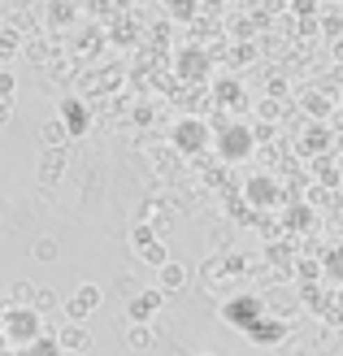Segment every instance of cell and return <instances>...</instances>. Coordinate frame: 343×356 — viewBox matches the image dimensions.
<instances>
[{"label": "cell", "mask_w": 343, "mask_h": 356, "mask_svg": "<svg viewBox=\"0 0 343 356\" xmlns=\"http://www.w3.org/2000/svg\"><path fill=\"white\" fill-rule=\"evenodd\" d=\"M61 122H65L70 139H79V135L92 131V113H87V104L74 100V96H65V100H61Z\"/></svg>", "instance_id": "obj_1"}, {"label": "cell", "mask_w": 343, "mask_h": 356, "mask_svg": "<svg viewBox=\"0 0 343 356\" xmlns=\"http://www.w3.org/2000/svg\"><path fill=\"white\" fill-rule=\"evenodd\" d=\"M161 305H166V291H161V287L139 291V300H131V317H135V322H148V317H152Z\"/></svg>", "instance_id": "obj_2"}, {"label": "cell", "mask_w": 343, "mask_h": 356, "mask_svg": "<svg viewBox=\"0 0 343 356\" xmlns=\"http://www.w3.org/2000/svg\"><path fill=\"white\" fill-rule=\"evenodd\" d=\"M61 174H65V152L61 148H48L44 156H40V183H61Z\"/></svg>", "instance_id": "obj_3"}, {"label": "cell", "mask_w": 343, "mask_h": 356, "mask_svg": "<svg viewBox=\"0 0 343 356\" xmlns=\"http://www.w3.org/2000/svg\"><path fill=\"white\" fill-rule=\"evenodd\" d=\"M57 348H65V352H92V334H87L79 322H70V326L57 334Z\"/></svg>", "instance_id": "obj_4"}, {"label": "cell", "mask_w": 343, "mask_h": 356, "mask_svg": "<svg viewBox=\"0 0 343 356\" xmlns=\"http://www.w3.org/2000/svg\"><path fill=\"white\" fill-rule=\"evenodd\" d=\"M187 287V270L178 261H166L161 265V291H183Z\"/></svg>", "instance_id": "obj_5"}, {"label": "cell", "mask_w": 343, "mask_h": 356, "mask_svg": "<svg viewBox=\"0 0 343 356\" xmlns=\"http://www.w3.org/2000/svg\"><path fill=\"white\" fill-rule=\"evenodd\" d=\"M126 343H131L135 352H148V348L157 343V330H152L148 322H135L131 330H126Z\"/></svg>", "instance_id": "obj_6"}, {"label": "cell", "mask_w": 343, "mask_h": 356, "mask_svg": "<svg viewBox=\"0 0 343 356\" xmlns=\"http://www.w3.org/2000/svg\"><path fill=\"white\" fill-rule=\"evenodd\" d=\"M40 139H44L48 148H65V144H70V131H65V122H61V118L44 122V135H40Z\"/></svg>", "instance_id": "obj_7"}, {"label": "cell", "mask_w": 343, "mask_h": 356, "mask_svg": "<svg viewBox=\"0 0 343 356\" xmlns=\"http://www.w3.org/2000/svg\"><path fill=\"white\" fill-rule=\"evenodd\" d=\"M248 334H252L257 343H278L287 330H282L278 322H252V326H248Z\"/></svg>", "instance_id": "obj_8"}, {"label": "cell", "mask_w": 343, "mask_h": 356, "mask_svg": "<svg viewBox=\"0 0 343 356\" xmlns=\"http://www.w3.org/2000/svg\"><path fill=\"white\" fill-rule=\"evenodd\" d=\"M9 300H13V309H31L35 305V282H13V287H9Z\"/></svg>", "instance_id": "obj_9"}, {"label": "cell", "mask_w": 343, "mask_h": 356, "mask_svg": "<svg viewBox=\"0 0 343 356\" xmlns=\"http://www.w3.org/2000/svg\"><path fill=\"white\" fill-rule=\"evenodd\" d=\"M74 300H79V305H83L87 313H96V309L104 305V291L96 287V282H83V287H79V296H74Z\"/></svg>", "instance_id": "obj_10"}, {"label": "cell", "mask_w": 343, "mask_h": 356, "mask_svg": "<svg viewBox=\"0 0 343 356\" xmlns=\"http://www.w3.org/2000/svg\"><path fill=\"white\" fill-rule=\"evenodd\" d=\"M17 48H22V35H17V31H0V65H9L17 57Z\"/></svg>", "instance_id": "obj_11"}, {"label": "cell", "mask_w": 343, "mask_h": 356, "mask_svg": "<svg viewBox=\"0 0 343 356\" xmlns=\"http://www.w3.org/2000/svg\"><path fill=\"white\" fill-rule=\"evenodd\" d=\"M31 257H35V261H57V257H61V243L44 235V239H35V243H31Z\"/></svg>", "instance_id": "obj_12"}, {"label": "cell", "mask_w": 343, "mask_h": 356, "mask_svg": "<svg viewBox=\"0 0 343 356\" xmlns=\"http://www.w3.org/2000/svg\"><path fill=\"white\" fill-rule=\"evenodd\" d=\"M143 261H148V265H157V270H161V265L170 261V248H166V243H143Z\"/></svg>", "instance_id": "obj_13"}, {"label": "cell", "mask_w": 343, "mask_h": 356, "mask_svg": "<svg viewBox=\"0 0 343 356\" xmlns=\"http://www.w3.org/2000/svg\"><path fill=\"white\" fill-rule=\"evenodd\" d=\"M52 305H61V296L57 291H52V287H35V313H44V309H52Z\"/></svg>", "instance_id": "obj_14"}, {"label": "cell", "mask_w": 343, "mask_h": 356, "mask_svg": "<svg viewBox=\"0 0 343 356\" xmlns=\"http://www.w3.org/2000/svg\"><path fill=\"white\" fill-rule=\"evenodd\" d=\"M13 92H17V79H13V70L5 65V70H0V100H13Z\"/></svg>", "instance_id": "obj_15"}, {"label": "cell", "mask_w": 343, "mask_h": 356, "mask_svg": "<svg viewBox=\"0 0 343 356\" xmlns=\"http://www.w3.org/2000/svg\"><path fill=\"white\" fill-rule=\"evenodd\" d=\"M61 313L70 317V322H83V317H87V309L79 305V300H61Z\"/></svg>", "instance_id": "obj_16"}, {"label": "cell", "mask_w": 343, "mask_h": 356, "mask_svg": "<svg viewBox=\"0 0 343 356\" xmlns=\"http://www.w3.org/2000/svg\"><path fill=\"white\" fill-rule=\"evenodd\" d=\"M257 305H226V317H252Z\"/></svg>", "instance_id": "obj_17"}, {"label": "cell", "mask_w": 343, "mask_h": 356, "mask_svg": "<svg viewBox=\"0 0 343 356\" xmlns=\"http://www.w3.org/2000/svg\"><path fill=\"white\" fill-rule=\"evenodd\" d=\"M131 239H135V248H143V243H152V230H148V226H135Z\"/></svg>", "instance_id": "obj_18"}, {"label": "cell", "mask_w": 343, "mask_h": 356, "mask_svg": "<svg viewBox=\"0 0 343 356\" xmlns=\"http://www.w3.org/2000/svg\"><path fill=\"white\" fill-rule=\"evenodd\" d=\"M9 118H13V100H0V127H9Z\"/></svg>", "instance_id": "obj_19"}, {"label": "cell", "mask_w": 343, "mask_h": 356, "mask_svg": "<svg viewBox=\"0 0 343 356\" xmlns=\"http://www.w3.org/2000/svg\"><path fill=\"white\" fill-rule=\"evenodd\" d=\"M200 356H213V352H200Z\"/></svg>", "instance_id": "obj_20"}]
</instances>
